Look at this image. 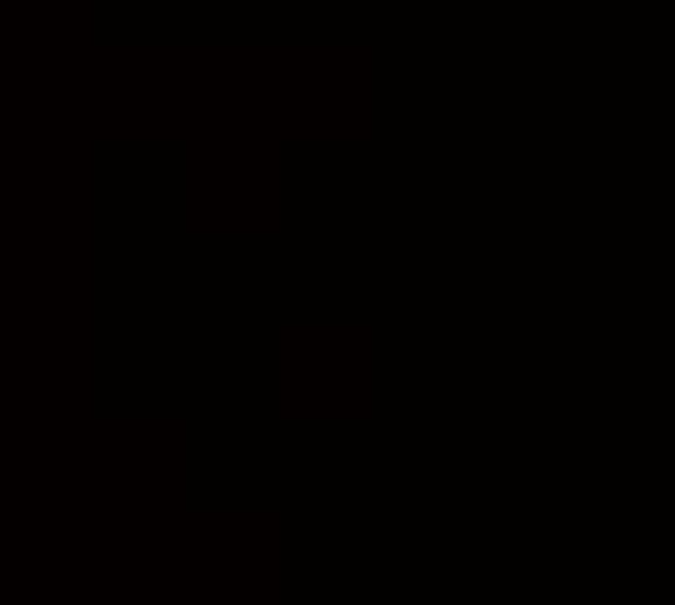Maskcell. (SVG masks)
<instances>
[]
</instances>
